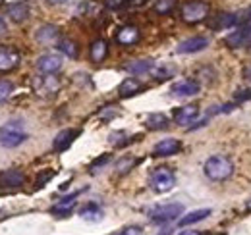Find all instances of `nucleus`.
I'll list each match as a JSON object with an SVG mask.
<instances>
[{
	"label": "nucleus",
	"instance_id": "obj_35",
	"mask_svg": "<svg viewBox=\"0 0 251 235\" xmlns=\"http://www.w3.org/2000/svg\"><path fill=\"white\" fill-rule=\"evenodd\" d=\"M178 235H203V234L197 232V230H186V232H180Z\"/></svg>",
	"mask_w": 251,
	"mask_h": 235
},
{
	"label": "nucleus",
	"instance_id": "obj_36",
	"mask_svg": "<svg viewBox=\"0 0 251 235\" xmlns=\"http://www.w3.org/2000/svg\"><path fill=\"white\" fill-rule=\"evenodd\" d=\"M4 31H6V24H4V20H2V18H0V35H2V33H4Z\"/></svg>",
	"mask_w": 251,
	"mask_h": 235
},
{
	"label": "nucleus",
	"instance_id": "obj_20",
	"mask_svg": "<svg viewBox=\"0 0 251 235\" xmlns=\"http://www.w3.org/2000/svg\"><path fill=\"white\" fill-rule=\"evenodd\" d=\"M89 56L93 62H102V60L108 56V45H106V41L104 39H97L93 41V45H91V48H89Z\"/></svg>",
	"mask_w": 251,
	"mask_h": 235
},
{
	"label": "nucleus",
	"instance_id": "obj_29",
	"mask_svg": "<svg viewBox=\"0 0 251 235\" xmlns=\"http://www.w3.org/2000/svg\"><path fill=\"white\" fill-rule=\"evenodd\" d=\"M174 6H176V0H157L155 2V12L160 16H166L174 10Z\"/></svg>",
	"mask_w": 251,
	"mask_h": 235
},
{
	"label": "nucleus",
	"instance_id": "obj_25",
	"mask_svg": "<svg viewBox=\"0 0 251 235\" xmlns=\"http://www.w3.org/2000/svg\"><path fill=\"white\" fill-rule=\"evenodd\" d=\"M145 125L149 127V129H153V131H158V129H166L168 127V118L164 116V114H149L147 119H145Z\"/></svg>",
	"mask_w": 251,
	"mask_h": 235
},
{
	"label": "nucleus",
	"instance_id": "obj_22",
	"mask_svg": "<svg viewBox=\"0 0 251 235\" xmlns=\"http://www.w3.org/2000/svg\"><path fill=\"white\" fill-rule=\"evenodd\" d=\"M153 66H155L153 60H135V62H129L126 66V70L133 75H141V73H149L153 70Z\"/></svg>",
	"mask_w": 251,
	"mask_h": 235
},
{
	"label": "nucleus",
	"instance_id": "obj_21",
	"mask_svg": "<svg viewBox=\"0 0 251 235\" xmlns=\"http://www.w3.org/2000/svg\"><path fill=\"white\" fill-rule=\"evenodd\" d=\"M77 195H79V193H74V195H70V197L62 199L60 203H56V205L50 208V210H52V214H56V216H66V214H70V212H72V208L75 206V199H77Z\"/></svg>",
	"mask_w": 251,
	"mask_h": 235
},
{
	"label": "nucleus",
	"instance_id": "obj_23",
	"mask_svg": "<svg viewBox=\"0 0 251 235\" xmlns=\"http://www.w3.org/2000/svg\"><path fill=\"white\" fill-rule=\"evenodd\" d=\"M207 216H211V210H209V208H201V210H193V212H189V214H186L184 218H180V226L184 228V226H191V224H197V222H201V220H205Z\"/></svg>",
	"mask_w": 251,
	"mask_h": 235
},
{
	"label": "nucleus",
	"instance_id": "obj_28",
	"mask_svg": "<svg viewBox=\"0 0 251 235\" xmlns=\"http://www.w3.org/2000/svg\"><path fill=\"white\" fill-rule=\"evenodd\" d=\"M137 164V158H131V156H124L116 162V172L118 174H127L129 170H133V166Z\"/></svg>",
	"mask_w": 251,
	"mask_h": 235
},
{
	"label": "nucleus",
	"instance_id": "obj_9",
	"mask_svg": "<svg viewBox=\"0 0 251 235\" xmlns=\"http://www.w3.org/2000/svg\"><path fill=\"white\" fill-rule=\"evenodd\" d=\"M209 47V39L207 37H191V39H186L178 45L176 52L180 54H191V52H201Z\"/></svg>",
	"mask_w": 251,
	"mask_h": 235
},
{
	"label": "nucleus",
	"instance_id": "obj_38",
	"mask_svg": "<svg viewBox=\"0 0 251 235\" xmlns=\"http://www.w3.org/2000/svg\"><path fill=\"white\" fill-rule=\"evenodd\" d=\"M49 2H50V4H64L66 0H49Z\"/></svg>",
	"mask_w": 251,
	"mask_h": 235
},
{
	"label": "nucleus",
	"instance_id": "obj_26",
	"mask_svg": "<svg viewBox=\"0 0 251 235\" xmlns=\"http://www.w3.org/2000/svg\"><path fill=\"white\" fill-rule=\"evenodd\" d=\"M236 24H238V18L234 14H220L217 16V22L213 25H215V29H232V27H236Z\"/></svg>",
	"mask_w": 251,
	"mask_h": 235
},
{
	"label": "nucleus",
	"instance_id": "obj_15",
	"mask_svg": "<svg viewBox=\"0 0 251 235\" xmlns=\"http://www.w3.org/2000/svg\"><path fill=\"white\" fill-rule=\"evenodd\" d=\"M77 135H79V129H64V131H60V133L54 137L52 148L58 150V152H62V150H66V148L74 143V139H75Z\"/></svg>",
	"mask_w": 251,
	"mask_h": 235
},
{
	"label": "nucleus",
	"instance_id": "obj_18",
	"mask_svg": "<svg viewBox=\"0 0 251 235\" xmlns=\"http://www.w3.org/2000/svg\"><path fill=\"white\" fill-rule=\"evenodd\" d=\"M58 27L56 25H43V27H39L37 33H35V39L39 41V43H43V45H50V43H54L56 39H58Z\"/></svg>",
	"mask_w": 251,
	"mask_h": 235
},
{
	"label": "nucleus",
	"instance_id": "obj_11",
	"mask_svg": "<svg viewBox=\"0 0 251 235\" xmlns=\"http://www.w3.org/2000/svg\"><path fill=\"white\" fill-rule=\"evenodd\" d=\"M139 39H141V31L137 29L135 25H124V27H120L118 33H116V41L120 45H124V47L135 45Z\"/></svg>",
	"mask_w": 251,
	"mask_h": 235
},
{
	"label": "nucleus",
	"instance_id": "obj_12",
	"mask_svg": "<svg viewBox=\"0 0 251 235\" xmlns=\"http://www.w3.org/2000/svg\"><path fill=\"white\" fill-rule=\"evenodd\" d=\"M170 91L174 96H195L199 93V83L193 79H182V81H176Z\"/></svg>",
	"mask_w": 251,
	"mask_h": 235
},
{
	"label": "nucleus",
	"instance_id": "obj_6",
	"mask_svg": "<svg viewBox=\"0 0 251 235\" xmlns=\"http://www.w3.org/2000/svg\"><path fill=\"white\" fill-rule=\"evenodd\" d=\"M226 43H228L232 48H238V47H242V45L251 43V8L246 12V16H244L242 27L236 31V33L228 35V37H226Z\"/></svg>",
	"mask_w": 251,
	"mask_h": 235
},
{
	"label": "nucleus",
	"instance_id": "obj_24",
	"mask_svg": "<svg viewBox=\"0 0 251 235\" xmlns=\"http://www.w3.org/2000/svg\"><path fill=\"white\" fill-rule=\"evenodd\" d=\"M79 216H81L83 220H89V222H99V220L102 218V210H100L99 205L89 203V205H85L79 210Z\"/></svg>",
	"mask_w": 251,
	"mask_h": 235
},
{
	"label": "nucleus",
	"instance_id": "obj_14",
	"mask_svg": "<svg viewBox=\"0 0 251 235\" xmlns=\"http://www.w3.org/2000/svg\"><path fill=\"white\" fill-rule=\"evenodd\" d=\"M180 148H182V145H180L178 139L168 137V139L158 141L157 145H155V148H153V154H155V156H172V154H176Z\"/></svg>",
	"mask_w": 251,
	"mask_h": 235
},
{
	"label": "nucleus",
	"instance_id": "obj_16",
	"mask_svg": "<svg viewBox=\"0 0 251 235\" xmlns=\"http://www.w3.org/2000/svg\"><path fill=\"white\" fill-rule=\"evenodd\" d=\"M197 116H199V108L193 106V104H188V106H182L174 112V121L178 125H188L191 121H195Z\"/></svg>",
	"mask_w": 251,
	"mask_h": 235
},
{
	"label": "nucleus",
	"instance_id": "obj_34",
	"mask_svg": "<svg viewBox=\"0 0 251 235\" xmlns=\"http://www.w3.org/2000/svg\"><path fill=\"white\" fill-rule=\"evenodd\" d=\"M120 235H143V230L137 228V226H133V228H126Z\"/></svg>",
	"mask_w": 251,
	"mask_h": 235
},
{
	"label": "nucleus",
	"instance_id": "obj_32",
	"mask_svg": "<svg viewBox=\"0 0 251 235\" xmlns=\"http://www.w3.org/2000/svg\"><path fill=\"white\" fill-rule=\"evenodd\" d=\"M104 6L108 10H122L124 6H127V0H104Z\"/></svg>",
	"mask_w": 251,
	"mask_h": 235
},
{
	"label": "nucleus",
	"instance_id": "obj_2",
	"mask_svg": "<svg viewBox=\"0 0 251 235\" xmlns=\"http://www.w3.org/2000/svg\"><path fill=\"white\" fill-rule=\"evenodd\" d=\"M27 139L25 131H24V123L22 121H8L6 125L0 127V145L6 148H14L22 145Z\"/></svg>",
	"mask_w": 251,
	"mask_h": 235
},
{
	"label": "nucleus",
	"instance_id": "obj_19",
	"mask_svg": "<svg viewBox=\"0 0 251 235\" xmlns=\"http://www.w3.org/2000/svg\"><path fill=\"white\" fill-rule=\"evenodd\" d=\"M143 89V83L139 81V79H135V77H127L124 79L122 83H120V87H118V93H120V96H133V94H137L139 91Z\"/></svg>",
	"mask_w": 251,
	"mask_h": 235
},
{
	"label": "nucleus",
	"instance_id": "obj_17",
	"mask_svg": "<svg viewBox=\"0 0 251 235\" xmlns=\"http://www.w3.org/2000/svg\"><path fill=\"white\" fill-rule=\"evenodd\" d=\"M24 181H25V176L20 170H6L0 174L2 187H20V185H24Z\"/></svg>",
	"mask_w": 251,
	"mask_h": 235
},
{
	"label": "nucleus",
	"instance_id": "obj_4",
	"mask_svg": "<svg viewBox=\"0 0 251 235\" xmlns=\"http://www.w3.org/2000/svg\"><path fill=\"white\" fill-rule=\"evenodd\" d=\"M184 206L178 203H170V205H158L149 210V220L155 224H168L172 220H176L178 216H182Z\"/></svg>",
	"mask_w": 251,
	"mask_h": 235
},
{
	"label": "nucleus",
	"instance_id": "obj_1",
	"mask_svg": "<svg viewBox=\"0 0 251 235\" xmlns=\"http://www.w3.org/2000/svg\"><path fill=\"white\" fill-rule=\"evenodd\" d=\"M234 174V164L226 156H211L205 162V176L213 181H224Z\"/></svg>",
	"mask_w": 251,
	"mask_h": 235
},
{
	"label": "nucleus",
	"instance_id": "obj_31",
	"mask_svg": "<svg viewBox=\"0 0 251 235\" xmlns=\"http://www.w3.org/2000/svg\"><path fill=\"white\" fill-rule=\"evenodd\" d=\"M151 73L155 75V79H168L170 77V73H172V70L170 68H164V66H153V70H151Z\"/></svg>",
	"mask_w": 251,
	"mask_h": 235
},
{
	"label": "nucleus",
	"instance_id": "obj_40",
	"mask_svg": "<svg viewBox=\"0 0 251 235\" xmlns=\"http://www.w3.org/2000/svg\"><path fill=\"white\" fill-rule=\"evenodd\" d=\"M246 75H248V77H250V79H251V66H250V68H248V73H246Z\"/></svg>",
	"mask_w": 251,
	"mask_h": 235
},
{
	"label": "nucleus",
	"instance_id": "obj_7",
	"mask_svg": "<svg viewBox=\"0 0 251 235\" xmlns=\"http://www.w3.org/2000/svg\"><path fill=\"white\" fill-rule=\"evenodd\" d=\"M33 87H35V93H37L39 96L49 98V96H54V94L58 93V89H60V79L54 77V73H45L43 77H37V79H35Z\"/></svg>",
	"mask_w": 251,
	"mask_h": 235
},
{
	"label": "nucleus",
	"instance_id": "obj_8",
	"mask_svg": "<svg viewBox=\"0 0 251 235\" xmlns=\"http://www.w3.org/2000/svg\"><path fill=\"white\" fill-rule=\"evenodd\" d=\"M20 64V52L14 47H0V71H12Z\"/></svg>",
	"mask_w": 251,
	"mask_h": 235
},
{
	"label": "nucleus",
	"instance_id": "obj_39",
	"mask_svg": "<svg viewBox=\"0 0 251 235\" xmlns=\"http://www.w3.org/2000/svg\"><path fill=\"white\" fill-rule=\"evenodd\" d=\"M160 235H172V230H164V232H162Z\"/></svg>",
	"mask_w": 251,
	"mask_h": 235
},
{
	"label": "nucleus",
	"instance_id": "obj_37",
	"mask_svg": "<svg viewBox=\"0 0 251 235\" xmlns=\"http://www.w3.org/2000/svg\"><path fill=\"white\" fill-rule=\"evenodd\" d=\"M246 210H248V212H251V197L246 201Z\"/></svg>",
	"mask_w": 251,
	"mask_h": 235
},
{
	"label": "nucleus",
	"instance_id": "obj_13",
	"mask_svg": "<svg viewBox=\"0 0 251 235\" xmlns=\"http://www.w3.org/2000/svg\"><path fill=\"white\" fill-rule=\"evenodd\" d=\"M6 14H8V18L12 22L22 24V22H25L29 18V6L25 2H12V4H8Z\"/></svg>",
	"mask_w": 251,
	"mask_h": 235
},
{
	"label": "nucleus",
	"instance_id": "obj_30",
	"mask_svg": "<svg viewBox=\"0 0 251 235\" xmlns=\"http://www.w3.org/2000/svg\"><path fill=\"white\" fill-rule=\"evenodd\" d=\"M14 93V85L8 79H0V102H6L10 98V94Z\"/></svg>",
	"mask_w": 251,
	"mask_h": 235
},
{
	"label": "nucleus",
	"instance_id": "obj_5",
	"mask_svg": "<svg viewBox=\"0 0 251 235\" xmlns=\"http://www.w3.org/2000/svg\"><path fill=\"white\" fill-rule=\"evenodd\" d=\"M149 185L155 193H166L176 185V176L170 168H157L149 177Z\"/></svg>",
	"mask_w": 251,
	"mask_h": 235
},
{
	"label": "nucleus",
	"instance_id": "obj_3",
	"mask_svg": "<svg viewBox=\"0 0 251 235\" xmlns=\"http://www.w3.org/2000/svg\"><path fill=\"white\" fill-rule=\"evenodd\" d=\"M180 16L186 24H199L209 16V4L203 0H189L182 6Z\"/></svg>",
	"mask_w": 251,
	"mask_h": 235
},
{
	"label": "nucleus",
	"instance_id": "obj_33",
	"mask_svg": "<svg viewBox=\"0 0 251 235\" xmlns=\"http://www.w3.org/2000/svg\"><path fill=\"white\" fill-rule=\"evenodd\" d=\"M108 160H110V156H108V154H104V156L97 158V160H95L93 164H91V174H95V172H97L99 168H102V166H104V164H106Z\"/></svg>",
	"mask_w": 251,
	"mask_h": 235
},
{
	"label": "nucleus",
	"instance_id": "obj_27",
	"mask_svg": "<svg viewBox=\"0 0 251 235\" xmlns=\"http://www.w3.org/2000/svg\"><path fill=\"white\" fill-rule=\"evenodd\" d=\"M58 50L66 54L68 58H77L79 56V48H77V45L74 43V41H70V39H62L60 43H58Z\"/></svg>",
	"mask_w": 251,
	"mask_h": 235
},
{
	"label": "nucleus",
	"instance_id": "obj_10",
	"mask_svg": "<svg viewBox=\"0 0 251 235\" xmlns=\"http://www.w3.org/2000/svg\"><path fill=\"white\" fill-rule=\"evenodd\" d=\"M62 68V58L58 54H43L41 58L37 60V70L43 73H56Z\"/></svg>",
	"mask_w": 251,
	"mask_h": 235
}]
</instances>
